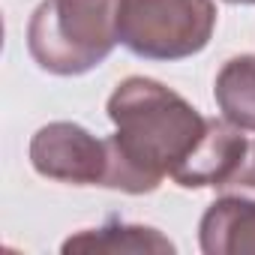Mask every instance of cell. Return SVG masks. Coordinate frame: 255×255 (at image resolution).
I'll return each instance as SVG.
<instances>
[{
    "mask_svg": "<svg viewBox=\"0 0 255 255\" xmlns=\"http://www.w3.org/2000/svg\"><path fill=\"white\" fill-rule=\"evenodd\" d=\"M108 117L114 135H108L105 189L129 195L153 192L162 177H174L207 132V117L198 108L171 87L141 75L114 87Z\"/></svg>",
    "mask_w": 255,
    "mask_h": 255,
    "instance_id": "obj_1",
    "label": "cell"
},
{
    "mask_svg": "<svg viewBox=\"0 0 255 255\" xmlns=\"http://www.w3.org/2000/svg\"><path fill=\"white\" fill-rule=\"evenodd\" d=\"M120 0H42L27 24V51L51 75H84L108 60Z\"/></svg>",
    "mask_w": 255,
    "mask_h": 255,
    "instance_id": "obj_2",
    "label": "cell"
},
{
    "mask_svg": "<svg viewBox=\"0 0 255 255\" xmlns=\"http://www.w3.org/2000/svg\"><path fill=\"white\" fill-rule=\"evenodd\" d=\"M216 27L213 0H120L117 39L144 60L198 54Z\"/></svg>",
    "mask_w": 255,
    "mask_h": 255,
    "instance_id": "obj_3",
    "label": "cell"
},
{
    "mask_svg": "<svg viewBox=\"0 0 255 255\" xmlns=\"http://www.w3.org/2000/svg\"><path fill=\"white\" fill-rule=\"evenodd\" d=\"M30 165L36 174L57 183L105 186L108 138L90 135L78 123L54 120L30 138Z\"/></svg>",
    "mask_w": 255,
    "mask_h": 255,
    "instance_id": "obj_4",
    "label": "cell"
},
{
    "mask_svg": "<svg viewBox=\"0 0 255 255\" xmlns=\"http://www.w3.org/2000/svg\"><path fill=\"white\" fill-rule=\"evenodd\" d=\"M246 141L249 138L243 135V129H237L225 117L222 120H207V132L201 135L198 147L174 171L171 180L183 189H201V186L219 189L225 183V177L234 171V165L240 162V156L246 150Z\"/></svg>",
    "mask_w": 255,
    "mask_h": 255,
    "instance_id": "obj_5",
    "label": "cell"
},
{
    "mask_svg": "<svg viewBox=\"0 0 255 255\" xmlns=\"http://www.w3.org/2000/svg\"><path fill=\"white\" fill-rule=\"evenodd\" d=\"M198 240L207 255H255V198H216L201 216Z\"/></svg>",
    "mask_w": 255,
    "mask_h": 255,
    "instance_id": "obj_6",
    "label": "cell"
},
{
    "mask_svg": "<svg viewBox=\"0 0 255 255\" xmlns=\"http://www.w3.org/2000/svg\"><path fill=\"white\" fill-rule=\"evenodd\" d=\"M63 252H105V255H123V252H144V255H165L174 252V243L147 225L132 222H105L99 228H87L63 240Z\"/></svg>",
    "mask_w": 255,
    "mask_h": 255,
    "instance_id": "obj_7",
    "label": "cell"
},
{
    "mask_svg": "<svg viewBox=\"0 0 255 255\" xmlns=\"http://www.w3.org/2000/svg\"><path fill=\"white\" fill-rule=\"evenodd\" d=\"M213 99L228 123L255 132V54L231 57L213 84Z\"/></svg>",
    "mask_w": 255,
    "mask_h": 255,
    "instance_id": "obj_8",
    "label": "cell"
},
{
    "mask_svg": "<svg viewBox=\"0 0 255 255\" xmlns=\"http://www.w3.org/2000/svg\"><path fill=\"white\" fill-rule=\"evenodd\" d=\"M219 192L222 195H246V198H255V138L246 141V150H243L240 162L225 177V183L219 186Z\"/></svg>",
    "mask_w": 255,
    "mask_h": 255,
    "instance_id": "obj_9",
    "label": "cell"
},
{
    "mask_svg": "<svg viewBox=\"0 0 255 255\" xmlns=\"http://www.w3.org/2000/svg\"><path fill=\"white\" fill-rule=\"evenodd\" d=\"M225 3H255V0H225Z\"/></svg>",
    "mask_w": 255,
    "mask_h": 255,
    "instance_id": "obj_10",
    "label": "cell"
}]
</instances>
